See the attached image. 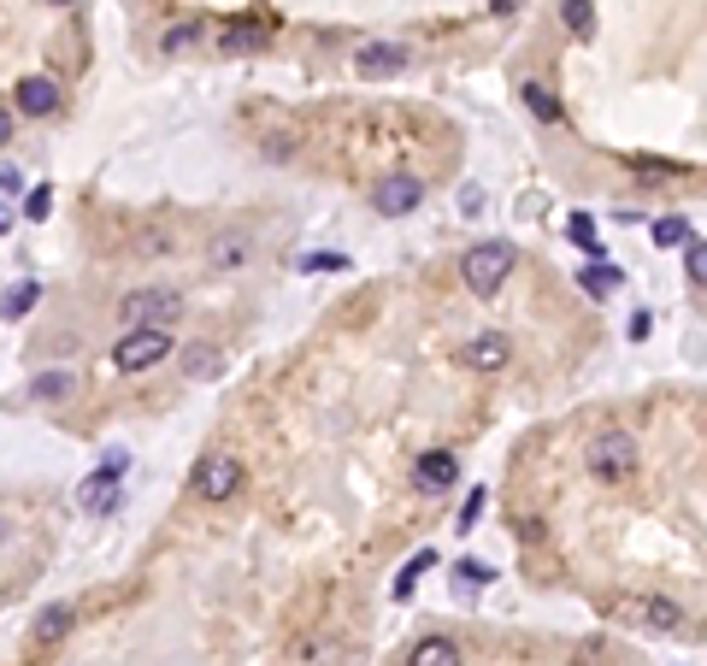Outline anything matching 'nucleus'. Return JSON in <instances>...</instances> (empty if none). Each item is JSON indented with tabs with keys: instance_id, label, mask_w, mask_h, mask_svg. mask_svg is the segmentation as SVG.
Returning <instances> with one entry per match:
<instances>
[{
	"instance_id": "f257e3e1",
	"label": "nucleus",
	"mask_w": 707,
	"mask_h": 666,
	"mask_svg": "<svg viewBox=\"0 0 707 666\" xmlns=\"http://www.w3.org/2000/svg\"><path fill=\"white\" fill-rule=\"evenodd\" d=\"M513 266H519V248H513L507 236H490V243H472V248H465L460 283L472 289V296H495V289L513 278Z\"/></svg>"
},
{
	"instance_id": "f03ea898",
	"label": "nucleus",
	"mask_w": 707,
	"mask_h": 666,
	"mask_svg": "<svg viewBox=\"0 0 707 666\" xmlns=\"http://www.w3.org/2000/svg\"><path fill=\"white\" fill-rule=\"evenodd\" d=\"M636 460H643V449H636V437L619 431V425L596 431L590 449H583V466H590L601 484H625V477H636Z\"/></svg>"
},
{
	"instance_id": "7ed1b4c3",
	"label": "nucleus",
	"mask_w": 707,
	"mask_h": 666,
	"mask_svg": "<svg viewBox=\"0 0 707 666\" xmlns=\"http://www.w3.org/2000/svg\"><path fill=\"white\" fill-rule=\"evenodd\" d=\"M183 319V289L171 283H148V289H130L125 301H118V324L125 331H142V324H178Z\"/></svg>"
},
{
	"instance_id": "20e7f679",
	"label": "nucleus",
	"mask_w": 707,
	"mask_h": 666,
	"mask_svg": "<svg viewBox=\"0 0 707 666\" xmlns=\"http://www.w3.org/2000/svg\"><path fill=\"white\" fill-rule=\"evenodd\" d=\"M171 348H178V336H171L165 324H142V331H125L113 343V366L125 372V378H136V372H148V366H165Z\"/></svg>"
},
{
	"instance_id": "39448f33",
	"label": "nucleus",
	"mask_w": 707,
	"mask_h": 666,
	"mask_svg": "<svg viewBox=\"0 0 707 666\" xmlns=\"http://www.w3.org/2000/svg\"><path fill=\"white\" fill-rule=\"evenodd\" d=\"M125 466H130V454H107V460H100V466L77 484V507H89V514H113L118 495H125Z\"/></svg>"
},
{
	"instance_id": "423d86ee",
	"label": "nucleus",
	"mask_w": 707,
	"mask_h": 666,
	"mask_svg": "<svg viewBox=\"0 0 707 666\" xmlns=\"http://www.w3.org/2000/svg\"><path fill=\"white\" fill-rule=\"evenodd\" d=\"M189 490L201 495V502H231L236 490H243V460L236 454H206L195 477H189Z\"/></svg>"
},
{
	"instance_id": "0eeeda50",
	"label": "nucleus",
	"mask_w": 707,
	"mask_h": 666,
	"mask_svg": "<svg viewBox=\"0 0 707 666\" xmlns=\"http://www.w3.org/2000/svg\"><path fill=\"white\" fill-rule=\"evenodd\" d=\"M407 60H413V54H407L401 42H366V47L354 54V72L366 77V83H384V77H401Z\"/></svg>"
},
{
	"instance_id": "6e6552de",
	"label": "nucleus",
	"mask_w": 707,
	"mask_h": 666,
	"mask_svg": "<svg viewBox=\"0 0 707 666\" xmlns=\"http://www.w3.org/2000/svg\"><path fill=\"white\" fill-rule=\"evenodd\" d=\"M419 201H425V183L419 178H384V183H377V190H372V207L377 213H384V218H407V213H419Z\"/></svg>"
},
{
	"instance_id": "1a4fd4ad",
	"label": "nucleus",
	"mask_w": 707,
	"mask_h": 666,
	"mask_svg": "<svg viewBox=\"0 0 707 666\" xmlns=\"http://www.w3.org/2000/svg\"><path fill=\"white\" fill-rule=\"evenodd\" d=\"M460 477V460L448 454V449H430V454H419L413 460V484H419L425 495H442L448 484Z\"/></svg>"
},
{
	"instance_id": "9d476101",
	"label": "nucleus",
	"mask_w": 707,
	"mask_h": 666,
	"mask_svg": "<svg viewBox=\"0 0 707 666\" xmlns=\"http://www.w3.org/2000/svg\"><path fill=\"white\" fill-rule=\"evenodd\" d=\"M12 95H19V112H24V118H54V112L65 107V95H60L54 77H24Z\"/></svg>"
},
{
	"instance_id": "9b49d317",
	"label": "nucleus",
	"mask_w": 707,
	"mask_h": 666,
	"mask_svg": "<svg viewBox=\"0 0 707 666\" xmlns=\"http://www.w3.org/2000/svg\"><path fill=\"white\" fill-rule=\"evenodd\" d=\"M631 620L649 625V631H661V637H672V631H684V608L672 602V595H636Z\"/></svg>"
},
{
	"instance_id": "f8f14e48",
	"label": "nucleus",
	"mask_w": 707,
	"mask_h": 666,
	"mask_svg": "<svg viewBox=\"0 0 707 666\" xmlns=\"http://www.w3.org/2000/svg\"><path fill=\"white\" fill-rule=\"evenodd\" d=\"M465 361H472V372H502V366L513 361L507 331H478L472 343H465Z\"/></svg>"
},
{
	"instance_id": "ddd939ff",
	"label": "nucleus",
	"mask_w": 707,
	"mask_h": 666,
	"mask_svg": "<svg viewBox=\"0 0 707 666\" xmlns=\"http://www.w3.org/2000/svg\"><path fill=\"white\" fill-rule=\"evenodd\" d=\"M72 625H77V613L65 608V602L42 608L36 625H30V648H54V643H65V637H72Z\"/></svg>"
},
{
	"instance_id": "4468645a",
	"label": "nucleus",
	"mask_w": 707,
	"mask_h": 666,
	"mask_svg": "<svg viewBox=\"0 0 707 666\" xmlns=\"http://www.w3.org/2000/svg\"><path fill=\"white\" fill-rule=\"evenodd\" d=\"M519 100H525V112L537 118V125H560V95L548 89L543 77H525L519 83Z\"/></svg>"
},
{
	"instance_id": "2eb2a0df",
	"label": "nucleus",
	"mask_w": 707,
	"mask_h": 666,
	"mask_svg": "<svg viewBox=\"0 0 707 666\" xmlns=\"http://www.w3.org/2000/svg\"><path fill=\"white\" fill-rule=\"evenodd\" d=\"M218 47H224V54H260V47H266V24H260V19H236V24H224Z\"/></svg>"
},
{
	"instance_id": "dca6fc26",
	"label": "nucleus",
	"mask_w": 707,
	"mask_h": 666,
	"mask_svg": "<svg viewBox=\"0 0 707 666\" xmlns=\"http://www.w3.org/2000/svg\"><path fill=\"white\" fill-rule=\"evenodd\" d=\"M407 666H460V643L454 637H419Z\"/></svg>"
},
{
	"instance_id": "f3484780",
	"label": "nucleus",
	"mask_w": 707,
	"mask_h": 666,
	"mask_svg": "<svg viewBox=\"0 0 707 666\" xmlns=\"http://www.w3.org/2000/svg\"><path fill=\"white\" fill-rule=\"evenodd\" d=\"M36 301H42V283H12L7 289V296H0V319H7V324H19L24 313H36Z\"/></svg>"
},
{
	"instance_id": "a211bd4d",
	"label": "nucleus",
	"mask_w": 707,
	"mask_h": 666,
	"mask_svg": "<svg viewBox=\"0 0 707 666\" xmlns=\"http://www.w3.org/2000/svg\"><path fill=\"white\" fill-rule=\"evenodd\" d=\"M72 372H65V366H54V372H42V378H30V389H24V396L30 401H60V396H72Z\"/></svg>"
},
{
	"instance_id": "6ab92c4d",
	"label": "nucleus",
	"mask_w": 707,
	"mask_h": 666,
	"mask_svg": "<svg viewBox=\"0 0 707 666\" xmlns=\"http://www.w3.org/2000/svg\"><path fill=\"white\" fill-rule=\"evenodd\" d=\"M566 236H572V243L590 254V260H608V243L596 236V218H590V213H572V218H566Z\"/></svg>"
},
{
	"instance_id": "aec40b11",
	"label": "nucleus",
	"mask_w": 707,
	"mask_h": 666,
	"mask_svg": "<svg viewBox=\"0 0 707 666\" xmlns=\"http://www.w3.org/2000/svg\"><path fill=\"white\" fill-rule=\"evenodd\" d=\"M560 24L572 30L578 42H590L596 36V7H590V0H560Z\"/></svg>"
},
{
	"instance_id": "412c9836",
	"label": "nucleus",
	"mask_w": 707,
	"mask_h": 666,
	"mask_svg": "<svg viewBox=\"0 0 707 666\" xmlns=\"http://www.w3.org/2000/svg\"><path fill=\"white\" fill-rule=\"evenodd\" d=\"M248 254H254V243H248V236H224V243L213 248V271H236V266L248 260Z\"/></svg>"
},
{
	"instance_id": "4be33fe9",
	"label": "nucleus",
	"mask_w": 707,
	"mask_h": 666,
	"mask_svg": "<svg viewBox=\"0 0 707 666\" xmlns=\"http://www.w3.org/2000/svg\"><path fill=\"white\" fill-rule=\"evenodd\" d=\"M201 36H206V24L201 19H183V24H171L165 36H160V47H165V54H183V47H195Z\"/></svg>"
},
{
	"instance_id": "5701e85b",
	"label": "nucleus",
	"mask_w": 707,
	"mask_h": 666,
	"mask_svg": "<svg viewBox=\"0 0 707 666\" xmlns=\"http://www.w3.org/2000/svg\"><path fill=\"white\" fill-rule=\"evenodd\" d=\"M183 372H189V378H218V372H224V354H218V348H189Z\"/></svg>"
},
{
	"instance_id": "b1692460",
	"label": "nucleus",
	"mask_w": 707,
	"mask_h": 666,
	"mask_svg": "<svg viewBox=\"0 0 707 666\" xmlns=\"http://www.w3.org/2000/svg\"><path fill=\"white\" fill-rule=\"evenodd\" d=\"M578 283H583V296H596V301H601V296H613L619 271H613V266H596V271L583 266V271H578Z\"/></svg>"
},
{
	"instance_id": "393cba45",
	"label": "nucleus",
	"mask_w": 707,
	"mask_h": 666,
	"mask_svg": "<svg viewBox=\"0 0 707 666\" xmlns=\"http://www.w3.org/2000/svg\"><path fill=\"white\" fill-rule=\"evenodd\" d=\"M689 236H696V230H689L684 218H654V243H661V248H689Z\"/></svg>"
},
{
	"instance_id": "a878e982",
	"label": "nucleus",
	"mask_w": 707,
	"mask_h": 666,
	"mask_svg": "<svg viewBox=\"0 0 707 666\" xmlns=\"http://www.w3.org/2000/svg\"><path fill=\"white\" fill-rule=\"evenodd\" d=\"M684 278L696 283V289H707V243H689L684 248Z\"/></svg>"
},
{
	"instance_id": "bb28decb",
	"label": "nucleus",
	"mask_w": 707,
	"mask_h": 666,
	"mask_svg": "<svg viewBox=\"0 0 707 666\" xmlns=\"http://www.w3.org/2000/svg\"><path fill=\"white\" fill-rule=\"evenodd\" d=\"M430 567H437V555H430V549H425V555H413V567H407L401 578H395V595H413V584H419V578H425Z\"/></svg>"
},
{
	"instance_id": "cd10ccee",
	"label": "nucleus",
	"mask_w": 707,
	"mask_h": 666,
	"mask_svg": "<svg viewBox=\"0 0 707 666\" xmlns=\"http://www.w3.org/2000/svg\"><path fill=\"white\" fill-rule=\"evenodd\" d=\"M301 266L307 271H342L349 260H342V254H301Z\"/></svg>"
},
{
	"instance_id": "c85d7f7f",
	"label": "nucleus",
	"mask_w": 707,
	"mask_h": 666,
	"mask_svg": "<svg viewBox=\"0 0 707 666\" xmlns=\"http://www.w3.org/2000/svg\"><path fill=\"white\" fill-rule=\"evenodd\" d=\"M460 578H465V584H490L495 567H484V560H460Z\"/></svg>"
},
{
	"instance_id": "c756f323",
	"label": "nucleus",
	"mask_w": 707,
	"mask_h": 666,
	"mask_svg": "<svg viewBox=\"0 0 707 666\" xmlns=\"http://www.w3.org/2000/svg\"><path fill=\"white\" fill-rule=\"evenodd\" d=\"M24 213H30V218H36V225H42V218H47V213H54V195H47V190H36V195H30V201H24Z\"/></svg>"
},
{
	"instance_id": "7c9ffc66",
	"label": "nucleus",
	"mask_w": 707,
	"mask_h": 666,
	"mask_svg": "<svg viewBox=\"0 0 707 666\" xmlns=\"http://www.w3.org/2000/svg\"><path fill=\"white\" fill-rule=\"evenodd\" d=\"M478 519H484V490H472V502H465V514H460V531H472Z\"/></svg>"
},
{
	"instance_id": "2f4dec72",
	"label": "nucleus",
	"mask_w": 707,
	"mask_h": 666,
	"mask_svg": "<svg viewBox=\"0 0 707 666\" xmlns=\"http://www.w3.org/2000/svg\"><path fill=\"white\" fill-rule=\"evenodd\" d=\"M0 190H7V195L24 190V172H19V165H0Z\"/></svg>"
},
{
	"instance_id": "473e14b6",
	"label": "nucleus",
	"mask_w": 707,
	"mask_h": 666,
	"mask_svg": "<svg viewBox=\"0 0 707 666\" xmlns=\"http://www.w3.org/2000/svg\"><path fill=\"white\" fill-rule=\"evenodd\" d=\"M649 324H654V319L643 313V307H636V313H631V343H643V336H649Z\"/></svg>"
},
{
	"instance_id": "72a5a7b5",
	"label": "nucleus",
	"mask_w": 707,
	"mask_h": 666,
	"mask_svg": "<svg viewBox=\"0 0 707 666\" xmlns=\"http://www.w3.org/2000/svg\"><path fill=\"white\" fill-rule=\"evenodd\" d=\"M7 142H12V112L0 107V148H7Z\"/></svg>"
},
{
	"instance_id": "f704fd0d",
	"label": "nucleus",
	"mask_w": 707,
	"mask_h": 666,
	"mask_svg": "<svg viewBox=\"0 0 707 666\" xmlns=\"http://www.w3.org/2000/svg\"><path fill=\"white\" fill-rule=\"evenodd\" d=\"M490 7H495V12H519V0H490Z\"/></svg>"
},
{
	"instance_id": "c9c22d12",
	"label": "nucleus",
	"mask_w": 707,
	"mask_h": 666,
	"mask_svg": "<svg viewBox=\"0 0 707 666\" xmlns=\"http://www.w3.org/2000/svg\"><path fill=\"white\" fill-rule=\"evenodd\" d=\"M7 225H12V213H7V207H0V230H7Z\"/></svg>"
},
{
	"instance_id": "e433bc0d",
	"label": "nucleus",
	"mask_w": 707,
	"mask_h": 666,
	"mask_svg": "<svg viewBox=\"0 0 707 666\" xmlns=\"http://www.w3.org/2000/svg\"><path fill=\"white\" fill-rule=\"evenodd\" d=\"M47 7H72V0H47Z\"/></svg>"
},
{
	"instance_id": "4c0bfd02",
	"label": "nucleus",
	"mask_w": 707,
	"mask_h": 666,
	"mask_svg": "<svg viewBox=\"0 0 707 666\" xmlns=\"http://www.w3.org/2000/svg\"><path fill=\"white\" fill-rule=\"evenodd\" d=\"M0 537H7V525H0Z\"/></svg>"
}]
</instances>
